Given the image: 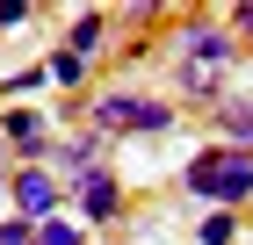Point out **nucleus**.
<instances>
[{
  "label": "nucleus",
  "instance_id": "nucleus-1",
  "mask_svg": "<svg viewBox=\"0 0 253 245\" xmlns=\"http://www.w3.org/2000/svg\"><path fill=\"white\" fill-rule=\"evenodd\" d=\"M87 123H94L101 137L109 130H137V137H159L174 130V101H152V94H94V108H87Z\"/></svg>",
  "mask_w": 253,
  "mask_h": 245
},
{
  "label": "nucleus",
  "instance_id": "nucleus-2",
  "mask_svg": "<svg viewBox=\"0 0 253 245\" xmlns=\"http://www.w3.org/2000/svg\"><path fill=\"white\" fill-rule=\"evenodd\" d=\"M181 51H188V72L217 79V72L239 58V36H232V22H224V29H210V22H203V29H188V36H181Z\"/></svg>",
  "mask_w": 253,
  "mask_h": 245
},
{
  "label": "nucleus",
  "instance_id": "nucleus-3",
  "mask_svg": "<svg viewBox=\"0 0 253 245\" xmlns=\"http://www.w3.org/2000/svg\"><path fill=\"white\" fill-rule=\"evenodd\" d=\"M73 195H80V224H116V209H123V188H116V173H80L73 180Z\"/></svg>",
  "mask_w": 253,
  "mask_h": 245
},
{
  "label": "nucleus",
  "instance_id": "nucleus-4",
  "mask_svg": "<svg viewBox=\"0 0 253 245\" xmlns=\"http://www.w3.org/2000/svg\"><path fill=\"white\" fill-rule=\"evenodd\" d=\"M15 209L29 224H51V216H58V180H51V166H22L15 173Z\"/></svg>",
  "mask_w": 253,
  "mask_h": 245
},
{
  "label": "nucleus",
  "instance_id": "nucleus-5",
  "mask_svg": "<svg viewBox=\"0 0 253 245\" xmlns=\"http://www.w3.org/2000/svg\"><path fill=\"white\" fill-rule=\"evenodd\" d=\"M217 137L232 151H253V101H217Z\"/></svg>",
  "mask_w": 253,
  "mask_h": 245
},
{
  "label": "nucleus",
  "instance_id": "nucleus-6",
  "mask_svg": "<svg viewBox=\"0 0 253 245\" xmlns=\"http://www.w3.org/2000/svg\"><path fill=\"white\" fill-rule=\"evenodd\" d=\"M0 130L15 137L22 151H43V108H15V115H7V123H0Z\"/></svg>",
  "mask_w": 253,
  "mask_h": 245
},
{
  "label": "nucleus",
  "instance_id": "nucleus-7",
  "mask_svg": "<svg viewBox=\"0 0 253 245\" xmlns=\"http://www.w3.org/2000/svg\"><path fill=\"white\" fill-rule=\"evenodd\" d=\"M101 29H109V15H94V7H87V15L65 29V51H80V58H87V51H101Z\"/></svg>",
  "mask_w": 253,
  "mask_h": 245
},
{
  "label": "nucleus",
  "instance_id": "nucleus-8",
  "mask_svg": "<svg viewBox=\"0 0 253 245\" xmlns=\"http://www.w3.org/2000/svg\"><path fill=\"white\" fill-rule=\"evenodd\" d=\"M232 238H239V216H232V209H210V216L195 224V245H232Z\"/></svg>",
  "mask_w": 253,
  "mask_h": 245
},
{
  "label": "nucleus",
  "instance_id": "nucleus-9",
  "mask_svg": "<svg viewBox=\"0 0 253 245\" xmlns=\"http://www.w3.org/2000/svg\"><path fill=\"white\" fill-rule=\"evenodd\" d=\"M80 72H87V58H80V51H51V58H43V79H51V87H73Z\"/></svg>",
  "mask_w": 253,
  "mask_h": 245
},
{
  "label": "nucleus",
  "instance_id": "nucleus-10",
  "mask_svg": "<svg viewBox=\"0 0 253 245\" xmlns=\"http://www.w3.org/2000/svg\"><path fill=\"white\" fill-rule=\"evenodd\" d=\"M37 245H80V224H65V216H51V224H37Z\"/></svg>",
  "mask_w": 253,
  "mask_h": 245
},
{
  "label": "nucleus",
  "instance_id": "nucleus-11",
  "mask_svg": "<svg viewBox=\"0 0 253 245\" xmlns=\"http://www.w3.org/2000/svg\"><path fill=\"white\" fill-rule=\"evenodd\" d=\"M0 245H37V224H29V216H7V224H0Z\"/></svg>",
  "mask_w": 253,
  "mask_h": 245
},
{
  "label": "nucleus",
  "instance_id": "nucleus-12",
  "mask_svg": "<svg viewBox=\"0 0 253 245\" xmlns=\"http://www.w3.org/2000/svg\"><path fill=\"white\" fill-rule=\"evenodd\" d=\"M232 36H239V43H253V0H246V7H232Z\"/></svg>",
  "mask_w": 253,
  "mask_h": 245
},
{
  "label": "nucleus",
  "instance_id": "nucleus-13",
  "mask_svg": "<svg viewBox=\"0 0 253 245\" xmlns=\"http://www.w3.org/2000/svg\"><path fill=\"white\" fill-rule=\"evenodd\" d=\"M22 22H29V7H15V0H7V7H0V29H22Z\"/></svg>",
  "mask_w": 253,
  "mask_h": 245
}]
</instances>
